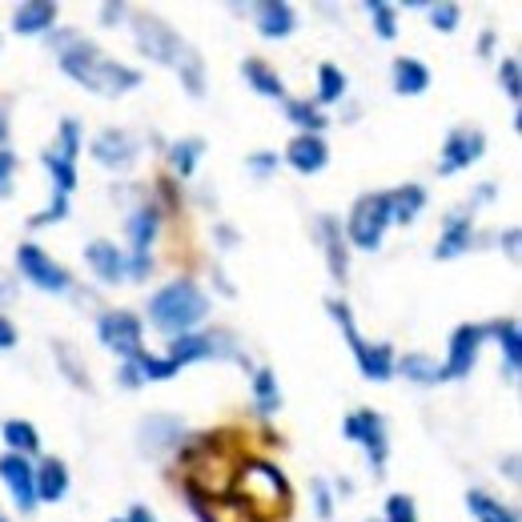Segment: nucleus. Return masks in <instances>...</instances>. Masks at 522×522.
Listing matches in <instances>:
<instances>
[{"label":"nucleus","instance_id":"nucleus-30","mask_svg":"<svg viewBox=\"0 0 522 522\" xmlns=\"http://www.w3.org/2000/svg\"><path fill=\"white\" fill-rule=\"evenodd\" d=\"M69 494V466L61 458H45L37 466V502H61Z\"/></svg>","mask_w":522,"mask_h":522},{"label":"nucleus","instance_id":"nucleus-25","mask_svg":"<svg viewBox=\"0 0 522 522\" xmlns=\"http://www.w3.org/2000/svg\"><path fill=\"white\" fill-rule=\"evenodd\" d=\"M241 77H245V85H249L257 97L286 101V81H282V73H278L270 61H261V57H245V61H241Z\"/></svg>","mask_w":522,"mask_h":522},{"label":"nucleus","instance_id":"nucleus-28","mask_svg":"<svg viewBox=\"0 0 522 522\" xmlns=\"http://www.w3.org/2000/svg\"><path fill=\"white\" fill-rule=\"evenodd\" d=\"M422 209H426V189H422V185L406 181V185L390 189V221H394V225H410V221H418Z\"/></svg>","mask_w":522,"mask_h":522},{"label":"nucleus","instance_id":"nucleus-27","mask_svg":"<svg viewBox=\"0 0 522 522\" xmlns=\"http://www.w3.org/2000/svg\"><path fill=\"white\" fill-rule=\"evenodd\" d=\"M0 438H5L9 454H21L29 462L41 454V434H37V426L29 418H9L5 426H0Z\"/></svg>","mask_w":522,"mask_h":522},{"label":"nucleus","instance_id":"nucleus-53","mask_svg":"<svg viewBox=\"0 0 522 522\" xmlns=\"http://www.w3.org/2000/svg\"><path fill=\"white\" fill-rule=\"evenodd\" d=\"M494 41H498L494 29H482V37H478V57H490V53H494Z\"/></svg>","mask_w":522,"mask_h":522},{"label":"nucleus","instance_id":"nucleus-45","mask_svg":"<svg viewBox=\"0 0 522 522\" xmlns=\"http://www.w3.org/2000/svg\"><path fill=\"white\" fill-rule=\"evenodd\" d=\"M21 169V157L13 149H0V201H9L13 197V177Z\"/></svg>","mask_w":522,"mask_h":522},{"label":"nucleus","instance_id":"nucleus-23","mask_svg":"<svg viewBox=\"0 0 522 522\" xmlns=\"http://www.w3.org/2000/svg\"><path fill=\"white\" fill-rule=\"evenodd\" d=\"M85 266L105 282V286H117L125 282V249H117L113 241H89L85 245Z\"/></svg>","mask_w":522,"mask_h":522},{"label":"nucleus","instance_id":"nucleus-38","mask_svg":"<svg viewBox=\"0 0 522 522\" xmlns=\"http://www.w3.org/2000/svg\"><path fill=\"white\" fill-rule=\"evenodd\" d=\"M41 165L49 169V177H53V185H57V193H65V197H69V193L77 189V165H73V161H65L61 153H53V149H45V153H41Z\"/></svg>","mask_w":522,"mask_h":522},{"label":"nucleus","instance_id":"nucleus-41","mask_svg":"<svg viewBox=\"0 0 522 522\" xmlns=\"http://www.w3.org/2000/svg\"><path fill=\"white\" fill-rule=\"evenodd\" d=\"M498 85H502V93L518 105V97H522V65H518V57H502V65H498Z\"/></svg>","mask_w":522,"mask_h":522},{"label":"nucleus","instance_id":"nucleus-5","mask_svg":"<svg viewBox=\"0 0 522 522\" xmlns=\"http://www.w3.org/2000/svg\"><path fill=\"white\" fill-rule=\"evenodd\" d=\"M241 490V502L257 514V518H274V514H286L290 510V498H294V490H290V478L274 466V462H266V458H245L241 462V470H237V482H233V494Z\"/></svg>","mask_w":522,"mask_h":522},{"label":"nucleus","instance_id":"nucleus-18","mask_svg":"<svg viewBox=\"0 0 522 522\" xmlns=\"http://www.w3.org/2000/svg\"><path fill=\"white\" fill-rule=\"evenodd\" d=\"M161 205H137L125 221V233H129V257H153V241L161 233Z\"/></svg>","mask_w":522,"mask_h":522},{"label":"nucleus","instance_id":"nucleus-33","mask_svg":"<svg viewBox=\"0 0 522 522\" xmlns=\"http://www.w3.org/2000/svg\"><path fill=\"white\" fill-rule=\"evenodd\" d=\"M201 153H205V141H201V137H181V141H173V145H169V165H173V173H177L181 181H189V177L197 173Z\"/></svg>","mask_w":522,"mask_h":522},{"label":"nucleus","instance_id":"nucleus-2","mask_svg":"<svg viewBox=\"0 0 522 522\" xmlns=\"http://www.w3.org/2000/svg\"><path fill=\"white\" fill-rule=\"evenodd\" d=\"M133 37H137V49L153 65H165V69H173L181 77L189 97H205V61L169 21H161L157 13H137L133 17Z\"/></svg>","mask_w":522,"mask_h":522},{"label":"nucleus","instance_id":"nucleus-60","mask_svg":"<svg viewBox=\"0 0 522 522\" xmlns=\"http://www.w3.org/2000/svg\"><path fill=\"white\" fill-rule=\"evenodd\" d=\"M366 522H382V518H366Z\"/></svg>","mask_w":522,"mask_h":522},{"label":"nucleus","instance_id":"nucleus-6","mask_svg":"<svg viewBox=\"0 0 522 522\" xmlns=\"http://www.w3.org/2000/svg\"><path fill=\"white\" fill-rule=\"evenodd\" d=\"M326 310H330V318L342 326V334H346V342H350V350H354V362H358L362 378H366V382H390V378H394V346H390V342H366L362 330H358V322H354V310H350L342 298H326Z\"/></svg>","mask_w":522,"mask_h":522},{"label":"nucleus","instance_id":"nucleus-12","mask_svg":"<svg viewBox=\"0 0 522 522\" xmlns=\"http://www.w3.org/2000/svg\"><path fill=\"white\" fill-rule=\"evenodd\" d=\"M177 370L181 366H193V362H205V358H237L245 362V354L229 342V334H181L169 342V354H165Z\"/></svg>","mask_w":522,"mask_h":522},{"label":"nucleus","instance_id":"nucleus-57","mask_svg":"<svg viewBox=\"0 0 522 522\" xmlns=\"http://www.w3.org/2000/svg\"><path fill=\"white\" fill-rule=\"evenodd\" d=\"M9 141V117H5V105H0V149Z\"/></svg>","mask_w":522,"mask_h":522},{"label":"nucleus","instance_id":"nucleus-46","mask_svg":"<svg viewBox=\"0 0 522 522\" xmlns=\"http://www.w3.org/2000/svg\"><path fill=\"white\" fill-rule=\"evenodd\" d=\"M310 490H314V514H318L322 522H330V518H334V490H330V482H326V478H314Z\"/></svg>","mask_w":522,"mask_h":522},{"label":"nucleus","instance_id":"nucleus-22","mask_svg":"<svg viewBox=\"0 0 522 522\" xmlns=\"http://www.w3.org/2000/svg\"><path fill=\"white\" fill-rule=\"evenodd\" d=\"M253 17H257V33L266 41H286L298 29L294 5H286V0H261V5L253 9Z\"/></svg>","mask_w":522,"mask_h":522},{"label":"nucleus","instance_id":"nucleus-26","mask_svg":"<svg viewBox=\"0 0 522 522\" xmlns=\"http://www.w3.org/2000/svg\"><path fill=\"white\" fill-rule=\"evenodd\" d=\"M390 85L398 97H422L430 89V69L418 57H398L390 65Z\"/></svg>","mask_w":522,"mask_h":522},{"label":"nucleus","instance_id":"nucleus-43","mask_svg":"<svg viewBox=\"0 0 522 522\" xmlns=\"http://www.w3.org/2000/svg\"><path fill=\"white\" fill-rule=\"evenodd\" d=\"M382 522H418V506L410 494H390L386 498V518Z\"/></svg>","mask_w":522,"mask_h":522},{"label":"nucleus","instance_id":"nucleus-35","mask_svg":"<svg viewBox=\"0 0 522 522\" xmlns=\"http://www.w3.org/2000/svg\"><path fill=\"white\" fill-rule=\"evenodd\" d=\"M346 89H350V81H346V73L338 69V65H318V97H314V105L322 109V105H342V97H346Z\"/></svg>","mask_w":522,"mask_h":522},{"label":"nucleus","instance_id":"nucleus-34","mask_svg":"<svg viewBox=\"0 0 522 522\" xmlns=\"http://www.w3.org/2000/svg\"><path fill=\"white\" fill-rule=\"evenodd\" d=\"M466 510H470L478 522H518L514 506H506V502L490 498L486 490H470V494H466Z\"/></svg>","mask_w":522,"mask_h":522},{"label":"nucleus","instance_id":"nucleus-8","mask_svg":"<svg viewBox=\"0 0 522 522\" xmlns=\"http://www.w3.org/2000/svg\"><path fill=\"white\" fill-rule=\"evenodd\" d=\"M342 434L366 450V462H370L374 478H382V474H386V462H390L386 418H382L378 410H354V414H346V422H342Z\"/></svg>","mask_w":522,"mask_h":522},{"label":"nucleus","instance_id":"nucleus-58","mask_svg":"<svg viewBox=\"0 0 522 522\" xmlns=\"http://www.w3.org/2000/svg\"><path fill=\"white\" fill-rule=\"evenodd\" d=\"M506 478H518V458H514V454L506 458Z\"/></svg>","mask_w":522,"mask_h":522},{"label":"nucleus","instance_id":"nucleus-21","mask_svg":"<svg viewBox=\"0 0 522 522\" xmlns=\"http://www.w3.org/2000/svg\"><path fill=\"white\" fill-rule=\"evenodd\" d=\"M482 330H486V338L498 342V350H502V374L514 382L518 370H522V330H518V322L514 318H498V322H486Z\"/></svg>","mask_w":522,"mask_h":522},{"label":"nucleus","instance_id":"nucleus-16","mask_svg":"<svg viewBox=\"0 0 522 522\" xmlns=\"http://www.w3.org/2000/svg\"><path fill=\"white\" fill-rule=\"evenodd\" d=\"M89 153H93V161H97V165H105V169H117V173L133 169V165H137V157H141L137 141H133L125 129H101V133L93 137Z\"/></svg>","mask_w":522,"mask_h":522},{"label":"nucleus","instance_id":"nucleus-47","mask_svg":"<svg viewBox=\"0 0 522 522\" xmlns=\"http://www.w3.org/2000/svg\"><path fill=\"white\" fill-rule=\"evenodd\" d=\"M57 358L65 362V370H69V378H73L77 386H85V390H89V378H85V370L77 366V358H73V350H69L65 342H57Z\"/></svg>","mask_w":522,"mask_h":522},{"label":"nucleus","instance_id":"nucleus-10","mask_svg":"<svg viewBox=\"0 0 522 522\" xmlns=\"http://www.w3.org/2000/svg\"><path fill=\"white\" fill-rule=\"evenodd\" d=\"M17 270H21V278H25L29 286H37V290H45V294H65V290L73 286L69 270L61 266V261H53L37 241H21V245H17Z\"/></svg>","mask_w":522,"mask_h":522},{"label":"nucleus","instance_id":"nucleus-7","mask_svg":"<svg viewBox=\"0 0 522 522\" xmlns=\"http://www.w3.org/2000/svg\"><path fill=\"white\" fill-rule=\"evenodd\" d=\"M390 225H394L390 221V193H362L354 201L342 233H346L350 249H370L374 253L382 245V237H386Z\"/></svg>","mask_w":522,"mask_h":522},{"label":"nucleus","instance_id":"nucleus-20","mask_svg":"<svg viewBox=\"0 0 522 522\" xmlns=\"http://www.w3.org/2000/svg\"><path fill=\"white\" fill-rule=\"evenodd\" d=\"M470 245H474V221H470L466 209H454V213L446 217V225H442V237H438V245H434V257H438V261H454V257H462Z\"/></svg>","mask_w":522,"mask_h":522},{"label":"nucleus","instance_id":"nucleus-19","mask_svg":"<svg viewBox=\"0 0 522 522\" xmlns=\"http://www.w3.org/2000/svg\"><path fill=\"white\" fill-rule=\"evenodd\" d=\"M282 161H286L290 169H298L302 177H310V173H322V169L330 165V145H326L322 137H314V133H298V137L286 145Z\"/></svg>","mask_w":522,"mask_h":522},{"label":"nucleus","instance_id":"nucleus-24","mask_svg":"<svg viewBox=\"0 0 522 522\" xmlns=\"http://www.w3.org/2000/svg\"><path fill=\"white\" fill-rule=\"evenodd\" d=\"M57 17H61V9L53 5V0H25V5H17V13H13V33H21V37L53 33Z\"/></svg>","mask_w":522,"mask_h":522},{"label":"nucleus","instance_id":"nucleus-9","mask_svg":"<svg viewBox=\"0 0 522 522\" xmlns=\"http://www.w3.org/2000/svg\"><path fill=\"white\" fill-rule=\"evenodd\" d=\"M97 342L121 362H133L137 354H145V322L133 310H109L97 322Z\"/></svg>","mask_w":522,"mask_h":522},{"label":"nucleus","instance_id":"nucleus-56","mask_svg":"<svg viewBox=\"0 0 522 522\" xmlns=\"http://www.w3.org/2000/svg\"><path fill=\"white\" fill-rule=\"evenodd\" d=\"M502 241H506V253H510V257H518V229H506V237H502Z\"/></svg>","mask_w":522,"mask_h":522},{"label":"nucleus","instance_id":"nucleus-13","mask_svg":"<svg viewBox=\"0 0 522 522\" xmlns=\"http://www.w3.org/2000/svg\"><path fill=\"white\" fill-rule=\"evenodd\" d=\"M482 342H486V330H482V326H474V322H462V326L450 334L446 362H442L446 382H462V378H470V374H474L478 354H482Z\"/></svg>","mask_w":522,"mask_h":522},{"label":"nucleus","instance_id":"nucleus-29","mask_svg":"<svg viewBox=\"0 0 522 522\" xmlns=\"http://www.w3.org/2000/svg\"><path fill=\"white\" fill-rule=\"evenodd\" d=\"M394 374H402L414 386H438V382H446L442 366L430 354H402V358H394Z\"/></svg>","mask_w":522,"mask_h":522},{"label":"nucleus","instance_id":"nucleus-50","mask_svg":"<svg viewBox=\"0 0 522 522\" xmlns=\"http://www.w3.org/2000/svg\"><path fill=\"white\" fill-rule=\"evenodd\" d=\"M117 382H121V386H125V390H137V386H145V382H141V374H137V366H133V362H125V366H121V370H117Z\"/></svg>","mask_w":522,"mask_h":522},{"label":"nucleus","instance_id":"nucleus-54","mask_svg":"<svg viewBox=\"0 0 522 522\" xmlns=\"http://www.w3.org/2000/svg\"><path fill=\"white\" fill-rule=\"evenodd\" d=\"M213 233H217V241H221V249H233V245H237V229H229V225H217Z\"/></svg>","mask_w":522,"mask_h":522},{"label":"nucleus","instance_id":"nucleus-32","mask_svg":"<svg viewBox=\"0 0 522 522\" xmlns=\"http://www.w3.org/2000/svg\"><path fill=\"white\" fill-rule=\"evenodd\" d=\"M286 121H294L298 133H314V137H322V129L330 125V117L314 101H302V97H286Z\"/></svg>","mask_w":522,"mask_h":522},{"label":"nucleus","instance_id":"nucleus-14","mask_svg":"<svg viewBox=\"0 0 522 522\" xmlns=\"http://www.w3.org/2000/svg\"><path fill=\"white\" fill-rule=\"evenodd\" d=\"M0 482L9 486L13 502L21 506V514H33L41 502H37V466L21 454H0Z\"/></svg>","mask_w":522,"mask_h":522},{"label":"nucleus","instance_id":"nucleus-3","mask_svg":"<svg viewBox=\"0 0 522 522\" xmlns=\"http://www.w3.org/2000/svg\"><path fill=\"white\" fill-rule=\"evenodd\" d=\"M57 65L65 77H73L81 89L97 93V97H121V93H133L141 85V69H129L113 57H105L93 41H85L81 33L57 53Z\"/></svg>","mask_w":522,"mask_h":522},{"label":"nucleus","instance_id":"nucleus-52","mask_svg":"<svg viewBox=\"0 0 522 522\" xmlns=\"http://www.w3.org/2000/svg\"><path fill=\"white\" fill-rule=\"evenodd\" d=\"M494 193H498L494 185H478V189H474V197H470V205H466V213L474 217V205H482V201H494Z\"/></svg>","mask_w":522,"mask_h":522},{"label":"nucleus","instance_id":"nucleus-15","mask_svg":"<svg viewBox=\"0 0 522 522\" xmlns=\"http://www.w3.org/2000/svg\"><path fill=\"white\" fill-rule=\"evenodd\" d=\"M181 438H185V426H181V418H173V414H149V418H141V426H137V450L149 454V458H161V454L177 450Z\"/></svg>","mask_w":522,"mask_h":522},{"label":"nucleus","instance_id":"nucleus-59","mask_svg":"<svg viewBox=\"0 0 522 522\" xmlns=\"http://www.w3.org/2000/svg\"><path fill=\"white\" fill-rule=\"evenodd\" d=\"M0 522H9V518H5V510H0Z\"/></svg>","mask_w":522,"mask_h":522},{"label":"nucleus","instance_id":"nucleus-1","mask_svg":"<svg viewBox=\"0 0 522 522\" xmlns=\"http://www.w3.org/2000/svg\"><path fill=\"white\" fill-rule=\"evenodd\" d=\"M177 462L185 470V486L209 494V498H229L233 494V482H237V470H241V446H237V434H213V430H201V434H185L177 442Z\"/></svg>","mask_w":522,"mask_h":522},{"label":"nucleus","instance_id":"nucleus-42","mask_svg":"<svg viewBox=\"0 0 522 522\" xmlns=\"http://www.w3.org/2000/svg\"><path fill=\"white\" fill-rule=\"evenodd\" d=\"M65 217H69V197H65V193H53V201H49L41 213L29 217V229H45V225H57V221H65Z\"/></svg>","mask_w":522,"mask_h":522},{"label":"nucleus","instance_id":"nucleus-39","mask_svg":"<svg viewBox=\"0 0 522 522\" xmlns=\"http://www.w3.org/2000/svg\"><path fill=\"white\" fill-rule=\"evenodd\" d=\"M133 366H137L141 382H169V378H177V374H181L169 358H157V354H137V358H133Z\"/></svg>","mask_w":522,"mask_h":522},{"label":"nucleus","instance_id":"nucleus-51","mask_svg":"<svg viewBox=\"0 0 522 522\" xmlns=\"http://www.w3.org/2000/svg\"><path fill=\"white\" fill-rule=\"evenodd\" d=\"M113 522H157V518H153V510H149L145 502H133L129 514H125V518H113Z\"/></svg>","mask_w":522,"mask_h":522},{"label":"nucleus","instance_id":"nucleus-55","mask_svg":"<svg viewBox=\"0 0 522 522\" xmlns=\"http://www.w3.org/2000/svg\"><path fill=\"white\" fill-rule=\"evenodd\" d=\"M161 197H165V205H169V209H177V193H173V181H169V177L161 181Z\"/></svg>","mask_w":522,"mask_h":522},{"label":"nucleus","instance_id":"nucleus-48","mask_svg":"<svg viewBox=\"0 0 522 522\" xmlns=\"http://www.w3.org/2000/svg\"><path fill=\"white\" fill-rule=\"evenodd\" d=\"M121 17H125V5H121V0H109V5H101V25H105V29L121 25Z\"/></svg>","mask_w":522,"mask_h":522},{"label":"nucleus","instance_id":"nucleus-44","mask_svg":"<svg viewBox=\"0 0 522 522\" xmlns=\"http://www.w3.org/2000/svg\"><path fill=\"white\" fill-rule=\"evenodd\" d=\"M458 21H462V9L450 5V0H442V5H430V25H434V33H454Z\"/></svg>","mask_w":522,"mask_h":522},{"label":"nucleus","instance_id":"nucleus-31","mask_svg":"<svg viewBox=\"0 0 522 522\" xmlns=\"http://www.w3.org/2000/svg\"><path fill=\"white\" fill-rule=\"evenodd\" d=\"M249 390H253V406H257V414H278L282 410V386H278V374L274 370H253V382H249Z\"/></svg>","mask_w":522,"mask_h":522},{"label":"nucleus","instance_id":"nucleus-36","mask_svg":"<svg viewBox=\"0 0 522 522\" xmlns=\"http://www.w3.org/2000/svg\"><path fill=\"white\" fill-rule=\"evenodd\" d=\"M366 17L378 41H394L398 37V9L386 5V0H366Z\"/></svg>","mask_w":522,"mask_h":522},{"label":"nucleus","instance_id":"nucleus-40","mask_svg":"<svg viewBox=\"0 0 522 522\" xmlns=\"http://www.w3.org/2000/svg\"><path fill=\"white\" fill-rule=\"evenodd\" d=\"M245 169H249L257 181H270V177L282 169V157H278V149H261V153H249V157H245Z\"/></svg>","mask_w":522,"mask_h":522},{"label":"nucleus","instance_id":"nucleus-4","mask_svg":"<svg viewBox=\"0 0 522 522\" xmlns=\"http://www.w3.org/2000/svg\"><path fill=\"white\" fill-rule=\"evenodd\" d=\"M145 310H149L153 330H161L169 338H181V334H197V326L209 318V298L193 278H177V282L161 286L149 298Z\"/></svg>","mask_w":522,"mask_h":522},{"label":"nucleus","instance_id":"nucleus-37","mask_svg":"<svg viewBox=\"0 0 522 522\" xmlns=\"http://www.w3.org/2000/svg\"><path fill=\"white\" fill-rule=\"evenodd\" d=\"M81 149H85V133H81V121H77V117H65V121L57 125V145H53V153H61L65 161H73V165H77Z\"/></svg>","mask_w":522,"mask_h":522},{"label":"nucleus","instance_id":"nucleus-49","mask_svg":"<svg viewBox=\"0 0 522 522\" xmlns=\"http://www.w3.org/2000/svg\"><path fill=\"white\" fill-rule=\"evenodd\" d=\"M21 342V334H17V326L5 318V314H0V350H13Z\"/></svg>","mask_w":522,"mask_h":522},{"label":"nucleus","instance_id":"nucleus-17","mask_svg":"<svg viewBox=\"0 0 522 522\" xmlns=\"http://www.w3.org/2000/svg\"><path fill=\"white\" fill-rule=\"evenodd\" d=\"M318 237H322V253H326V270L334 282H346L350 278V241L342 233V221L322 213L318 217Z\"/></svg>","mask_w":522,"mask_h":522},{"label":"nucleus","instance_id":"nucleus-11","mask_svg":"<svg viewBox=\"0 0 522 522\" xmlns=\"http://www.w3.org/2000/svg\"><path fill=\"white\" fill-rule=\"evenodd\" d=\"M486 153V133L474 129V125H458L446 133L442 149H438V177H454L470 165H478Z\"/></svg>","mask_w":522,"mask_h":522}]
</instances>
